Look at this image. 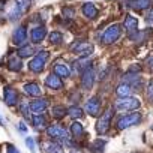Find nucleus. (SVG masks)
<instances>
[{
	"label": "nucleus",
	"mask_w": 153,
	"mask_h": 153,
	"mask_svg": "<svg viewBox=\"0 0 153 153\" xmlns=\"http://www.w3.org/2000/svg\"><path fill=\"white\" fill-rule=\"evenodd\" d=\"M71 50L74 53H76V54L83 56V57H87V56H90L93 53V45L89 44V42H84V41H78V42H75L71 47Z\"/></svg>",
	"instance_id": "0eeeda50"
},
{
	"label": "nucleus",
	"mask_w": 153,
	"mask_h": 153,
	"mask_svg": "<svg viewBox=\"0 0 153 153\" xmlns=\"http://www.w3.org/2000/svg\"><path fill=\"white\" fill-rule=\"evenodd\" d=\"M150 3H152V0H128L126 2V5L131 9H135V11L147 9V8H150Z\"/></svg>",
	"instance_id": "4468645a"
},
{
	"label": "nucleus",
	"mask_w": 153,
	"mask_h": 153,
	"mask_svg": "<svg viewBox=\"0 0 153 153\" xmlns=\"http://www.w3.org/2000/svg\"><path fill=\"white\" fill-rule=\"evenodd\" d=\"M123 83L129 84L131 87H141V84H143L140 75H131V74H128L123 78Z\"/></svg>",
	"instance_id": "a211bd4d"
},
{
	"label": "nucleus",
	"mask_w": 153,
	"mask_h": 153,
	"mask_svg": "<svg viewBox=\"0 0 153 153\" xmlns=\"http://www.w3.org/2000/svg\"><path fill=\"white\" fill-rule=\"evenodd\" d=\"M146 20H147V23H149V24H153V9L149 12V15H147V18H146Z\"/></svg>",
	"instance_id": "ea45409f"
},
{
	"label": "nucleus",
	"mask_w": 153,
	"mask_h": 153,
	"mask_svg": "<svg viewBox=\"0 0 153 153\" xmlns=\"http://www.w3.org/2000/svg\"><path fill=\"white\" fill-rule=\"evenodd\" d=\"M104 146H105V141L102 140H98V141H95L93 144H92V149L96 152V153H104Z\"/></svg>",
	"instance_id": "2f4dec72"
},
{
	"label": "nucleus",
	"mask_w": 153,
	"mask_h": 153,
	"mask_svg": "<svg viewBox=\"0 0 153 153\" xmlns=\"http://www.w3.org/2000/svg\"><path fill=\"white\" fill-rule=\"evenodd\" d=\"M120 35H122L120 26L113 24V26H110V27L104 32V35H102V42H104V44H113V42H116V41L120 38Z\"/></svg>",
	"instance_id": "20e7f679"
},
{
	"label": "nucleus",
	"mask_w": 153,
	"mask_h": 153,
	"mask_svg": "<svg viewBox=\"0 0 153 153\" xmlns=\"http://www.w3.org/2000/svg\"><path fill=\"white\" fill-rule=\"evenodd\" d=\"M71 134H72L74 138H81V137L84 135V128H83V125H81L80 122H74V123L71 125Z\"/></svg>",
	"instance_id": "aec40b11"
},
{
	"label": "nucleus",
	"mask_w": 153,
	"mask_h": 153,
	"mask_svg": "<svg viewBox=\"0 0 153 153\" xmlns=\"http://www.w3.org/2000/svg\"><path fill=\"white\" fill-rule=\"evenodd\" d=\"M20 110H21V113L24 114V117H26V119H29V117H30V113H29L30 105H29V102H23V104L20 105Z\"/></svg>",
	"instance_id": "473e14b6"
},
{
	"label": "nucleus",
	"mask_w": 153,
	"mask_h": 153,
	"mask_svg": "<svg viewBox=\"0 0 153 153\" xmlns=\"http://www.w3.org/2000/svg\"><path fill=\"white\" fill-rule=\"evenodd\" d=\"M6 149H8V153H21V152H20V150H17L12 144H8V146H6Z\"/></svg>",
	"instance_id": "4c0bfd02"
},
{
	"label": "nucleus",
	"mask_w": 153,
	"mask_h": 153,
	"mask_svg": "<svg viewBox=\"0 0 153 153\" xmlns=\"http://www.w3.org/2000/svg\"><path fill=\"white\" fill-rule=\"evenodd\" d=\"M111 116H113V110L108 108L98 120V125H96V131L98 134H107V131L110 129V125H111Z\"/></svg>",
	"instance_id": "423d86ee"
},
{
	"label": "nucleus",
	"mask_w": 153,
	"mask_h": 153,
	"mask_svg": "<svg viewBox=\"0 0 153 153\" xmlns=\"http://www.w3.org/2000/svg\"><path fill=\"white\" fill-rule=\"evenodd\" d=\"M138 108H140V101H138L137 98H132V96L120 98V99L116 102V110L120 111V113L134 111V110H138Z\"/></svg>",
	"instance_id": "f257e3e1"
},
{
	"label": "nucleus",
	"mask_w": 153,
	"mask_h": 153,
	"mask_svg": "<svg viewBox=\"0 0 153 153\" xmlns=\"http://www.w3.org/2000/svg\"><path fill=\"white\" fill-rule=\"evenodd\" d=\"M116 93L120 96V98H126V96H131V93H132V87L129 86V84H126V83H122L119 87H117V90H116Z\"/></svg>",
	"instance_id": "5701e85b"
},
{
	"label": "nucleus",
	"mask_w": 153,
	"mask_h": 153,
	"mask_svg": "<svg viewBox=\"0 0 153 153\" xmlns=\"http://www.w3.org/2000/svg\"><path fill=\"white\" fill-rule=\"evenodd\" d=\"M3 98H5V102L9 105V107H14L18 104V93L15 89L12 87H5L3 90Z\"/></svg>",
	"instance_id": "9b49d317"
},
{
	"label": "nucleus",
	"mask_w": 153,
	"mask_h": 153,
	"mask_svg": "<svg viewBox=\"0 0 153 153\" xmlns=\"http://www.w3.org/2000/svg\"><path fill=\"white\" fill-rule=\"evenodd\" d=\"M81 11H83L84 17H87V18H90V20H95V18L98 17V9H96V6H95L93 3H90V2L84 3L83 8H81Z\"/></svg>",
	"instance_id": "dca6fc26"
},
{
	"label": "nucleus",
	"mask_w": 153,
	"mask_h": 153,
	"mask_svg": "<svg viewBox=\"0 0 153 153\" xmlns=\"http://www.w3.org/2000/svg\"><path fill=\"white\" fill-rule=\"evenodd\" d=\"M146 63H147L149 71H153V57H149V59L146 60Z\"/></svg>",
	"instance_id": "58836bf2"
},
{
	"label": "nucleus",
	"mask_w": 153,
	"mask_h": 153,
	"mask_svg": "<svg viewBox=\"0 0 153 153\" xmlns=\"http://www.w3.org/2000/svg\"><path fill=\"white\" fill-rule=\"evenodd\" d=\"M0 125H3V122H2V119H0Z\"/></svg>",
	"instance_id": "79ce46f5"
},
{
	"label": "nucleus",
	"mask_w": 153,
	"mask_h": 153,
	"mask_svg": "<svg viewBox=\"0 0 153 153\" xmlns=\"http://www.w3.org/2000/svg\"><path fill=\"white\" fill-rule=\"evenodd\" d=\"M48 56H50V54H48L47 50L39 51V53L33 57V60L29 63L30 71H33V72H41V71H44V68H45V62H47Z\"/></svg>",
	"instance_id": "f03ea898"
},
{
	"label": "nucleus",
	"mask_w": 153,
	"mask_h": 153,
	"mask_svg": "<svg viewBox=\"0 0 153 153\" xmlns=\"http://www.w3.org/2000/svg\"><path fill=\"white\" fill-rule=\"evenodd\" d=\"M27 41V30H26V26H20L14 30V35H12V42L18 47L24 45Z\"/></svg>",
	"instance_id": "1a4fd4ad"
},
{
	"label": "nucleus",
	"mask_w": 153,
	"mask_h": 153,
	"mask_svg": "<svg viewBox=\"0 0 153 153\" xmlns=\"http://www.w3.org/2000/svg\"><path fill=\"white\" fill-rule=\"evenodd\" d=\"M146 96L150 102H153V81H150L147 84V89H146Z\"/></svg>",
	"instance_id": "72a5a7b5"
},
{
	"label": "nucleus",
	"mask_w": 153,
	"mask_h": 153,
	"mask_svg": "<svg viewBox=\"0 0 153 153\" xmlns=\"http://www.w3.org/2000/svg\"><path fill=\"white\" fill-rule=\"evenodd\" d=\"M66 113H68V110H66L63 105H56V107H53V110H51V114H53L54 119H62V117H65Z\"/></svg>",
	"instance_id": "b1692460"
},
{
	"label": "nucleus",
	"mask_w": 153,
	"mask_h": 153,
	"mask_svg": "<svg viewBox=\"0 0 153 153\" xmlns=\"http://www.w3.org/2000/svg\"><path fill=\"white\" fill-rule=\"evenodd\" d=\"M93 83H95V69L90 66V68H86V71L83 72L81 86H83V89L89 90V89L93 87Z\"/></svg>",
	"instance_id": "6e6552de"
},
{
	"label": "nucleus",
	"mask_w": 153,
	"mask_h": 153,
	"mask_svg": "<svg viewBox=\"0 0 153 153\" xmlns=\"http://www.w3.org/2000/svg\"><path fill=\"white\" fill-rule=\"evenodd\" d=\"M62 41H63V35H62L60 32H53V33L50 35V42H51V44L57 45V44H60Z\"/></svg>",
	"instance_id": "c756f323"
},
{
	"label": "nucleus",
	"mask_w": 153,
	"mask_h": 153,
	"mask_svg": "<svg viewBox=\"0 0 153 153\" xmlns=\"http://www.w3.org/2000/svg\"><path fill=\"white\" fill-rule=\"evenodd\" d=\"M35 54V48L32 47V45H24V47H21L20 48V51H18V56L23 59V57H29V56H33Z\"/></svg>",
	"instance_id": "393cba45"
},
{
	"label": "nucleus",
	"mask_w": 153,
	"mask_h": 153,
	"mask_svg": "<svg viewBox=\"0 0 153 153\" xmlns=\"http://www.w3.org/2000/svg\"><path fill=\"white\" fill-rule=\"evenodd\" d=\"M18 128H20V131H23V132H26V131H27V126L24 125V122H20Z\"/></svg>",
	"instance_id": "a19ab883"
},
{
	"label": "nucleus",
	"mask_w": 153,
	"mask_h": 153,
	"mask_svg": "<svg viewBox=\"0 0 153 153\" xmlns=\"http://www.w3.org/2000/svg\"><path fill=\"white\" fill-rule=\"evenodd\" d=\"M32 122H33L35 128H44L47 125V120H45V117L42 114H35V117L32 119Z\"/></svg>",
	"instance_id": "a878e982"
},
{
	"label": "nucleus",
	"mask_w": 153,
	"mask_h": 153,
	"mask_svg": "<svg viewBox=\"0 0 153 153\" xmlns=\"http://www.w3.org/2000/svg\"><path fill=\"white\" fill-rule=\"evenodd\" d=\"M54 74L59 75V76H65V78H68V76L71 75V69H69L66 65H63V63H56V66H54Z\"/></svg>",
	"instance_id": "4be33fe9"
},
{
	"label": "nucleus",
	"mask_w": 153,
	"mask_h": 153,
	"mask_svg": "<svg viewBox=\"0 0 153 153\" xmlns=\"http://www.w3.org/2000/svg\"><path fill=\"white\" fill-rule=\"evenodd\" d=\"M8 68H9L11 71H14V72L21 71V68H23L21 57H20V56H11L9 60H8Z\"/></svg>",
	"instance_id": "6ab92c4d"
},
{
	"label": "nucleus",
	"mask_w": 153,
	"mask_h": 153,
	"mask_svg": "<svg viewBox=\"0 0 153 153\" xmlns=\"http://www.w3.org/2000/svg\"><path fill=\"white\" fill-rule=\"evenodd\" d=\"M123 26H125V29H126V30L129 32V35H131L132 32H137V29H138V20H137L135 17H132V15H126Z\"/></svg>",
	"instance_id": "f3484780"
},
{
	"label": "nucleus",
	"mask_w": 153,
	"mask_h": 153,
	"mask_svg": "<svg viewBox=\"0 0 153 153\" xmlns=\"http://www.w3.org/2000/svg\"><path fill=\"white\" fill-rule=\"evenodd\" d=\"M30 111L33 114H42L47 108H48V101L45 98H41V99H36V101H32L30 104Z\"/></svg>",
	"instance_id": "9d476101"
},
{
	"label": "nucleus",
	"mask_w": 153,
	"mask_h": 153,
	"mask_svg": "<svg viewBox=\"0 0 153 153\" xmlns=\"http://www.w3.org/2000/svg\"><path fill=\"white\" fill-rule=\"evenodd\" d=\"M63 15L68 17V18L74 17V9H72V8H63Z\"/></svg>",
	"instance_id": "e433bc0d"
},
{
	"label": "nucleus",
	"mask_w": 153,
	"mask_h": 153,
	"mask_svg": "<svg viewBox=\"0 0 153 153\" xmlns=\"http://www.w3.org/2000/svg\"><path fill=\"white\" fill-rule=\"evenodd\" d=\"M140 122H141V114H140V113L126 114V116H123V117L119 119L117 128H119V129H126V128L134 126V125H137V123H140Z\"/></svg>",
	"instance_id": "39448f33"
},
{
	"label": "nucleus",
	"mask_w": 153,
	"mask_h": 153,
	"mask_svg": "<svg viewBox=\"0 0 153 153\" xmlns=\"http://www.w3.org/2000/svg\"><path fill=\"white\" fill-rule=\"evenodd\" d=\"M26 144H27V147L30 149V152H32V153H36L35 143H33V138H32V137H27V138H26Z\"/></svg>",
	"instance_id": "c9c22d12"
},
{
	"label": "nucleus",
	"mask_w": 153,
	"mask_h": 153,
	"mask_svg": "<svg viewBox=\"0 0 153 153\" xmlns=\"http://www.w3.org/2000/svg\"><path fill=\"white\" fill-rule=\"evenodd\" d=\"M21 14H24V12L20 9V6H18L17 3H15L14 8L9 11V17H11V20H18V18L21 17Z\"/></svg>",
	"instance_id": "c85d7f7f"
},
{
	"label": "nucleus",
	"mask_w": 153,
	"mask_h": 153,
	"mask_svg": "<svg viewBox=\"0 0 153 153\" xmlns=\"http://www.w3.org/2000/svg\"><path fill=\"white\" fill-rule=\"evenodd\" d=\"M68 113H69V116H71L72 119H81V117H83V110H81L80 107H71V108L68 110Z\"/></svg>",
	"instance_id": "bb28decb"
},
{
	"label": "nucleus",
	"mask_w": 153,
	"mask_h": 153,
	"mask_svg": "<svg viewBox=\"0 0 153 153\" xmlns=\"http://www.w3.org/2000/svg\"><path fill=\"white\" fill-rule=\"evenodd\" d=\"M45 84L50 87V89H54V90H59L63 87V83L60 80V76L56 75V74H50L47 76V80H45Z\"/></svg>",
	"instance_id": "2eb2a0df"
},
{
	"label": "nucleus",
	"mask_w": 153,
	"mask_h": 153,
	"mask_svg": "<svg viewBox=\"0 0 153 153\" xmlns=\"http://www.w3.org/2000/svg\"><path fill=\"white\" fill-rule=\"evenodd\" d=\"M17 5L20 6V9L23 12H26L29 9V6H30V0H17Z\"/></svg>",
	"instance_id": "f704fd0d"
},
{
	"label": "nucleus",
	"mask_w": 153,
	"mask_h": 153,
	"mask_svg": "<svg viewBox=\"0 0 153 153\" xmlns=\"http://www.w3.org/2000/svg\"><path fill=\"white\" fill-rule=\"evenodd\" d=\"M87 65H89V57H81L80 60L75 62V69L80 71V69H83V68H89Z\"/></svg>",
	"instance_id": "7c9ffc66"
},
{
	"label": "nucleus",
	"mask_w": 153,
	"mask_h": 153,
	"mask_svg": "<svg viewBox=\"0 0 153 153\" xmlns=\"http://www.w3.org/2000/svg\"><path fill=\"white\" fill-rule=\"evenodd\" d=\"M47 134L48 137H51L54 141H60V143H65V144H69V135L66 132V129H63L62 126H50L47 129Z\"/></svg>",
	"instance_id": "7ed1b4c3"
},
{
	"label": "nucleus",
	"mask_w": 153,
	"mask_h": 153,
	"mask_svg": "<svg viewBox=\"0 0 153 153\" xmlns=\"http://www.w3.org/2000/svg\"><path fill=\"white\" fill-rule=\"evenodd\" d=\"M45 149L48 153H63L62 147L57 143H48V144H45Z\"/></svg>",
	"instance_id": "cd10ccee"
},
{
	"label": "nucleus",
	"mask_w": 153,
	"mask_h": 153,
	"mask_svg": "<svg viewBox=\"0 0 153 153\" xmlns=\"http://www.w3.org/2000/svg\"><path fill=\"white\" fill-rule=\"evenodd\" d=\"M86 111L90 114V116H98L99 111H101V101L99 98H92L86 102Z\"/></svg>",
	"instance_id": "f8f14e48"
},
{
	"label": "nucleus",
	"mask_w": 153,
	"mask_h": 153,
	"mask_svg": "<svg viewBox=\"0 0 153 153\" xmlns=\"http://www.w3.org/2000/svg\"><path fill=\"white\" fill-rule=\"evenodd\" d=\"M45 36H47V29H45L44 26H36L35 29H32L30 38H32V42H33V44L42 42Z\"/></svg>",
	"instance_id": "ddd939ff"
},
{
	"label": "nucleus",
	"mask_w": 153,
	"mask_h": 153,
	"mask_svg": "<svg viewBox=\"0 0 153 153\" xmlns=\"http://www.w3.org/2000/svg\"><path fill=\"white\" fill-rule=\"evenodd\" d=\"M24 92H26L29 96H35V98H36V96L41 95L42 90H41V87H39L36 83H29V84L24 86Z\"/></svg>",
	"instance_id": "412c9836"
}]
</instances>
